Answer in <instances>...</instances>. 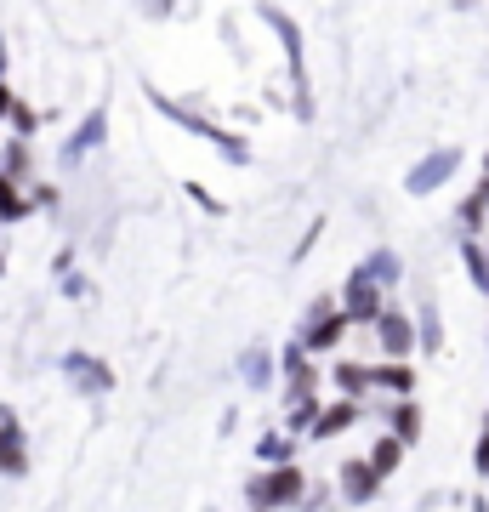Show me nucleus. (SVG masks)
Listing matches in <instances>:
<instances>
[{
    "instance_id": "f257e3e1",
    "label": "nucleus",
    "mask_w": 489,
    "mask_h": 512,
    "mask_svg": "<svg viewBox=\"0 0 489 512\" xmlns=\"http://www.w3.org/2000/svg\"><path fill=\"white\" fill-rule=\"evenodd\" d=\"M143 97H148V109L160 114L165 126H177L182 137H200L211 154H222V160L234 165V171H245V165H256V148L251 137L239 126H228V120H217V114H205L194 97H171L165 86H154V80H143Z\"/></svg>"
},
{
    "instance_id": "f03ea898",
    "label": "nucleus",
    "mask_w": 489,
    "mask_h": 512,
    "mask_svg": "<svg viewBox=\"0 0 489 512\" xmlns=\"http://www.w3.org/2000/svg\"><path fill=\"white\" fill-rule=\"evenodd\" d=\"M251 12L273 29V40H279V52H285V69H290V120L296 126H313V114H319V103H313V74H308V35H302V23L290 18L279 0H251Z\"/></svg>"
},
{
    "instance_id": "7ed1b4c3",
    "label": "nucleus",
    "mask_w": 489,
    "mask_h": 512,
    "mask_svg": "<svg viewBox=\"0 0 489 512\" xmlns=\"http://www.w3.org/2000/svg\"><path fill=\"white\" fill-rule=\"evenodd\" d=\"M308 473L296 467V461H285V467H262V473H251V484H245V501L262 512H296L302 501H308Z\"/></svg>"
},
{
    "instance_id": "20e7f679",
    "label": "nucleus",
    "mask_w": 489,
    "mask_h": 512,
    "mask_svg": "<svg viewBox=\"0 0 489 512\" xmlns=\"http://www.w3.org/2000/svg\"><path fill=\"white\" fill-rule=\"evenodd\" d=\"M347 313H342V302L336 296H319V302H308V313H302V325H296V342L319 359V353H336L347 342Z\"/></svg>"
},
{
    "instance_id": "39448f33",
    "label": "nucleus",
    "mask_w": 489,
    "mask_h": 512,
    "mask_svg": "<svg viewBox=\"0 0 489 512\" xmlns=\"http://www.w3.org/2000/svg\"><path fill=\"white\" fill-rule=\"evenodd\" d=\"M461 160H467V154H461L455 143L427 148V154H421V160L404 171V194H410V200H427V194H438V188H444L455 171H461Z\"/></svg>"
},
{
    "instance_id": "423d86ee",
    "label": "nucleus",
    "mask_w": 489,
    "mask_h": 512,
    "mask_svg": "<svg viewBox=\"0 0 489 512\" xmlns=\"http://www.w3.org/2000/svg\"><path fill=\"white\" fill-rule=\"evenodd\" d=\"M336 302H342L347 325L359 330V325H376V319H381V308H387V291H381V285H376L370 274H364V268H353V274L342 279Z\"/></svg>"
},
{
    "instance_id": "0eeeda50",
    "label": "nucleus",
    "mask_w": 489,
    "mask_h": 512,
    "mask_svg": "<svg viewBox=\"0 0 489 512\" xmlns=\"http://www.w3.org/2000/svg\"><path fill=\"white\" fill-rule=\"evenodd\" d=\"M109 143V103H91L86 114H80V120H74V131L69 137H63V148H57V160L69 165H80L86 160V154H97V148Z\"/></svg>"
},
{
    "instance_id": "6e6552de",
    "label": "nucleus",
    "mask_w": 489,
    "mask_h": 512,
    "mask_svg": "<svg viewBox=\"0 0 489 512\" xmlns=\"http://www.w3.org/2000/svg\"><path fill=\"white\" fill-rule=\"evenodd\" d=\"M381 484H387V478L370 467V456H347L342 467H336V501H347V507H370L381 495Z\"/></svg>"
},
{
    "instance_id": "1a4fd4ad",
    "label": "nucleus",
    "mask_w": 489,
    "mask_h": 512,
    "mask_svg": "<svg viewBox=\"0 0 489 512\" xmlns=\"http://www.w3.org/2000/svg\"><path fill=\"white\" fill-rule=\"evenodd\" d=\"M370 330H376V342H381V353H387V359H410V353L421 348V336H416V313L393 308V302L381 308V319H376Z\"/></svg>"
},
{
    "instance_id": "9d476101",
    "label": "nucleus",
    "mask_w": 489,
    "mask_h": 512,
    "mask_svg": "<svg viewBox=\"0 0 489 512\" xmlns=\"http://www.w3.org/2000/svg\"><path fill=\"white\" fill-rule=\"evenodd\" d=\"M279 376H285V404L290 399H308V393H319V365H313V353L290 336L285 348H279Z\"/></svg>"
},
{
    "instance_id": "9b49d317",
    "label": "nucleus",
    "mask_w": 489,
    "mask_h": 512,
    "mask_svg": "<svg viewBox=\"0 0 489 512\" xmlns=\"http://www.w3.org/2000/svg\"><path fill=\"white\" fill-rule=\"evenodd\" d=\"M63 376H69L80 393H91V399H103V393L114 387V370L103 365L97 353H69V359H63Z\"/></svg>"
},
{
    "instance_id": "f8f14e48",
    "label": "nucleus",
    "mask_w": 489,
    "mask_h": 512,
    "mask_svg": "<svg viewBox=\"0 0 489 512\" xmlns=\"http://www.w3.org/2000/svg\"><path fill=\"white\" fill-rule=\"evenodd\" d=\"M359 416H364V399H336V404H325V410H319V421H313L308 439H313V444L342 439L347 427H359Z\"/></svg>"
},
{
    "instance_id": "ddd939ff",
    "label": "nucleus",
    "mask_w": 489,
    "mask_h": 512,
    "mask_svg": "<svg viewBox=\"0 0 489 512\" xmlns=\"http://www.w3.org/2000/svg\"><path fill=\"white\" fill-rule=\"evenodd\" d=\"M239 382L251 387V393H268V387L279 382V353L262 348V342H256V348H245V359H239Z\"/></svg>"
},
{
    "instance_id": "4468645a",
    "label": "nucleus",
    "mask_w": 489,
    "mask_h": 512,
    "mask_svg": "<svg viewBox=\"0 0 489 512\" xmlns=\"http://www.w3.org/2000/svg\"><path fill=\"white\" fill-rule=\"evenodd\" d=\"M0 467H6V478H23L29 473V450H23V427L12 410H0Z\"/></svg>"
},
{
    "instance_id": "2eb2a0df",
    "label": "nucleus",
    "mask_w": 489,
    "mask_h": 512,
    "mask_svg": "<svg viewBox=\"0 0 489 512\" xmlns=\"http://www.w3.org/2000/svg\"><path fill=\"white\" fill-rule=\"evenodd\" d=\"M0 177L35 183V143H29V137H12V131H6V143H0Z\"/></svg>"
},
{
    "instance_id": "dca6fc26",
    "label": "nucleus",
    "mask_w": 489,
    "mask_h": 512,
    "mask_svg": "<svg viewBox=\"0 0 489 512\" xmlns=\"http://www.w3.org/2000/svg\"><path fill=\"white\" fill-rule=\"evenodd\" d=\"M370 387L393 393V399H410V393H416V365H410V359H387V365H370Z\"/></svg>"
},
{
    "instance_id": "f3484780",
    "label": "nucleus",
    "mask_w": 489,
    "mask_h": 512,
    "mask_svg": "<svg viewBox=\"0 0 489 512\" xmlns=\"http://www.w3.org/2000/svg\"><path fill=\"white\" fill-rule=\"evenodd\" d=\"M381 416H387V433H399L404 444H421V433H427V416H421L416 399H393Z\"/></svg>"
},
{
    "instance_id": "a211bd4d",
    "label": "nucleus",
    "mask_w": 489,
    "mask_h": 512,
    "mask_svg": "<svg viewBox=\"0 0 489 512\" xmlns=\"http://www.w3.org/2000/svg\"><path fill=\"white\" fill-rule=\"evenodd\" d=\"M455 222H461L467 234H484V228H489V171L478 177V183H472L467 200L455 205Z\"/></svg>"
},
{
    "instance_id": "6ab92c4d",
    "label": "nucleus",
    "mask_w": 489,
    "mask_h": 512,
    "mask_svg": "<svg viewBox=\"0 0 489 512\" xmlns=\"http://www.w3.org/2000/svg\"><path fill=\"white\" fill-rule=\"evenodd\" d=\"M461 262H467L472 291L489 296V239L484 234H461Z\"/></svg>"
},
{
    "instance_id": "aec40b11",
    "label": "nucleus",
    "mask_w": 489,
    "mask_h": 512,
    "mask_svg": "<svg viewBox=\"0 0 489 512\" xmlns=\"http://www.w3.org/2000/svg\"><path fill=\"white\" fill-rule=\"evenodd\" d=\"M359 268H364L370 279H376L381 291H393V285L404 279V262H399V251H393V245H376V251H370V256L359 262Z\"/></svg>"
},
{
    "instance_id": "412c9836",
    "label": "nucleus",
    "mask_w": 489,
    "mask_h": 512,
    "mask_svg": "<svg viewBox=\"0 0 489 512\" xmlns=\"http://www.w3.org/2000/svg\"><path fill=\"white\" fill-rule=\"evenodd\" d=\"M23 217H35L29 183H12V177H0V222H6V228H18Z\"/></svg>"
},
{
    "instance_id": "4be33fe9",
    "label": "nucleus",
    "mask_w": 489,
    "mask_h": 512,
    "mask_svg": "<svg viewBox=\"0 0 489 512\" xmlns=\"http://www.w3.org/2000/svg\"><path fill=\"white\" fill-rule=\"evenodd\" d=\"M364 456H370V467H376L381 478H393V473H399V467H404V456H410V444H404L399 433H381V439L370 444Z\"/></svg>"
},
{
    "instance_id": "5701e85b",
    "label": "nucleus",
    "mask_w": 489,
    "mask_h": 512,
    "mask_svg": "<svg viewBox=\"0 0 489 512\" xmlns=\"http://www.w3.org/2000/svg\"><path fill=\"white\" fill-rule=\"evenodd\" d=\"M330 382H336L342 399H364V393H370V365H359V359H336V365H330Z\"/></svg>"
},
{
    "instance_id": "b1692460",
    "label": "nucleus",
    "mask_w": 489,
    "mask_h": 512,
    "mask_svg": "<svg viewBox=\"0 0 489 512\" xmlns=\"http://www.w3.org/2000/svg\"><path fill=\"white\" fill-rule=\"evenodd\" d=\"M256 461H262V467H285V461H296V433H285V427L262 433V439H256Z\"/></svg>"
},
{
    "instance_id": "393cba45",
    "label": "nucleus",
    "mask_w": 489,
    "mask_h": 512,
    "mask_svg": "<svg viewBox=\"0 0 489 512\" xmlns=\"http://www.w3.org/2000/svg\"><path fill=\"white\" fill-rule=\"evenodd\" d=\"M416 336H421V353H427V359L444 353V325H438V302H433V296H427L421 313H416Z\"/></svg>"
},
{
    "instance_id": "a878e982",
    "label": "nucleus",
    "mask_w": 489,
    "mask_h": 512,
    "mask_svg": "<svg viewBox=\"0 0 489 512\" xmlns=\"http://www.w3.org/2000/svg\"><path fill=\"white\" fill-rule=\"evenodd\" d=\"M319 393H308V399H290V410H285V433H296V439H308L313 433V421H319Z\"/></svg>"
},
{
    "instance_id": "bb28decb",
    "label": "nucleus",
    "mask_w": 489,
    "mask_h": 512,
    "mask_svg": "<svg viewBox=\"0 0 489 512\" xmlns=\"http://www.w3.org/2000/svg\"><path fill=\"white\" fill-rule=\"evenodd\" d=\"M46 126V114L35 109V103H23L18 97V109H12V120H6V131H12V137H29V143H35V131Z\"/></svg>"
},
{
    "instance_id": "cd10ccee",
    "label": "nucleus",
    "mask_w": 489,
    "mask_h": 512,
    "mask_svg": "<svg viewBox=\"0 0 489 512\" xmlns=\"http://www.w3.org/2000/svg\"><path fill=\"white\" fill-rule=\"evenodd\" d=\"M182 200H194V205L205 211V217H228V205H222V200H217V194H211L205 183H182Z\"/></svg>"
},
{
    "instance_id": "c85d7f7f",
    "label": "nucleus",
    "mask_w": 489,
    "mask_h": 512,
    "mask_svg": "<svg viewBox=\"0 0 489 512\" xmlns=\"http://www.w3.org/2000/svg\"><path fill=\"white\" fill-rule=\"evenodd\" d=\"M29 200H35V211H57V205H63V188L35 177V183H29Z\"/></svg>"
},
{
    "instance_id": "c756f323",
    "label": "nucleus",
    "mask_w": 489,
    "mask_h": 512,
    "mask_svg": "<svg viewBox=\"0 0 489 512\" xmlns=\"http://www.w3.org/2000/svg\"><path fill=\"white\" fill-rule=\"evenodd\" d=\"M319 234H325V217H313V228L302 239H296V251H290V262H302V256L313 251V245H319Z\"/></svg>"
},
{
    "instance_id": "7c9ffc66",
    "label": "nucleus",
    "mask_w": 489,
    "mask_h": 512,
    "mask_svg": "<svg viewBox=\"0 0 489 512\" xmlns=\"http://www.w3.org/2000/svg\"><path fill=\"white\" fill-rule=\"evenodd\" d=\"M472 473H478V478H489V427L478 433V450H472Z\"/></svg>"
},
{
    "instance_id": "2f4dec72",
    "label": "nucleus",
    "mask_w": 489,
    "mask_h": 512,
    "mask_svg": "<svg viewBox=\"0 0 489 512\" xmlns=\"http://www.w3.org/2000/svg\"><path fill=\"white\" fill-rule=\"evenodd\" d=\"M12 109H18V92H12V80H0V126L12 120Z\"/></svg>"
},
{
    "instance_id": "473e14b6",
    "label": "nucleus",
    "mask_w": 489,
    "mask_h": 512,
    "mask_svg": "<svg viewBox=\"0 0 489 512\" xmlns=\"http://www.w3.org/2000/svg\"><path fill=\"white\" fill-rule=\"evenodd\" d=\"M137 6H143L148 18H171L177 12V0H137Z\"/></svg>"
},
{
    "instance_id": "72a5a7b5",
    "label": "nucleus",
    "mask_w": 489,
    "mask_h": 512,
    "mask_svg": "<svg viewBox=\"0 0 489 512\" xmlns=\"http://www.w3.org/2000/svg\"><path fill=\"white\" fill-rule=\"evenodd\" d=\"M6 63H12V52H6V46H0V80H6Z\"/></svg>"
},
{
    "instance_id": "f704fd0d",
    "label": "nucleus",
    "mask_w": 489,
    "mask_h": 512,
    "mask_svg": "<svg viewBox=\"0 0 489 512\" xmlns=\"http://www.w3.org/2000/svg\"><path fill=\"white\" fill-rule=\"evenodd\" d=\"M0 274H6V251H0Z\"/></svg>"
},
{
    "instance_id": "c9c22d12",
    "label": "nucleus",
    "mask_w": 489,
    "mask_h": 512,
    "mask_svg": "<svg viewBox=\"0 0 489 512\" xmlns=\"http://www.w3.org/2000/svg\"><path fill=\"white\" fill-rule=\"evenodd\" d=\"M0 143H6V126H0Z\"/></svg>"
},
{
    "instance_id": "e433bc0d",
    "label": "nucleus",
    "mask_w": 489,
    "mask_h": 512,
    "mask_svg": "<svg viewBox=\"0 0 489 512\" xmlns=\"http://www.w3.org/2000/svg\"><path fill=\"white\" fill-rule=\"evenodd\" d=\"M484 427H489V410H484Z\"/></svg>"
},
{
    "instance_id": "4c0bfd02",
    "label": "nucleus",
    "mask_w": 489,
    "mask_h": 512,
    "mask_svg": "<svg viewBox=\"0 0 489 512\" xmlns=\"http://www.w3.org/2000/svg\"><path fill=\"white\" fill-rule=\"evenodd\" d=\"M484 171H489V154H484Z\"/></svg>"
},
{
    "instance_id": "58836bf2",
    "label": "nucleus",
    "mask_w": 489,
    "mask_h": 512,
    "mask_svg": "<svg viewBox=\"0 0 489 512\" xmlns=\"http://www.w3.org/2000/svg\"><path fill=\"white\" fill-rule=\"evenodd\" d=\"M0 478H6V467H0Z\"/></svg>"
},
{
    "instance_id": "ea45409f",
    "label": "nucleus",
    "mask_w": 489,
    "mask_h": 512,
    "mask_svg": "<svg viewBox=\"0 0 489 512\" xmlns=\"http://www.w3.org/2000/svg\"><path fill=\"white\" fill-rule=\"evenodd\" d=\"M0 228H6V222H0Z\"/></svg>"
}]
</instances>
